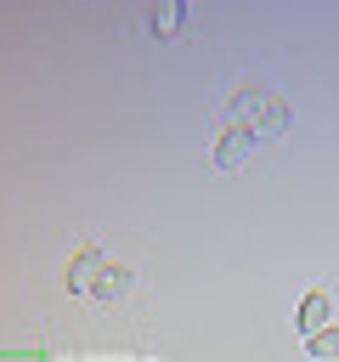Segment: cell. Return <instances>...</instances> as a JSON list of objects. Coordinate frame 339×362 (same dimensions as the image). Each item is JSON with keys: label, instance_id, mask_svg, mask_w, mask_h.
Wrapping results in <instances>:
<instances>
[{"label": "cell", "instance_id": "obj_1", "mask_svg": "<svg viewBox=\"0 0 339 362\" xmlns=\"http://www.w3.org/2000/svg\"><path fill=\"white\" fill-rule=\"evenodd\" d=\"M102 266H107V255H102L96 243H85V249H73V255H68L62 277H68V288H73V294H90V288H96V277H102Z\"/></svg>", "mask_w": 339, "mask_h": 362}, {"label": "cell", "instance_id": "obj_4", "mask_svg": "<svg viewBox=\"0 0 339 362\" xmlns=\"http://www.w3.org/2000/svg\"><path fill=\"white\" fill-rule=\"evenodd\" d=\"M181 17H186V11H181V0H158V6L147 11V28H153L158 40H170V34L181 28Z\"/></svg>", "mask_w": 339, "mask_h": 362}, {"label": "cell", "instance_id": "obj_5", "mask_svg": "<svg viewBox=\"0 0 339 362\" xmlns=\"http://www.w3.org/2000/svg\"><path fill=\"white\" fill-rule=\"evenodd\" d=\"M124 288H130V272H124V266H119V260H107V266H102V277H96V288H90V294H96V300H119V294H124Z\"/></svg>", "mask_w": 339, "mask_h": 362}, {"label": "cell", "instance_id": "obj_3", "mask_svg": "<svg viewBox=\"0 0 339 362\" xmlns=\"http://www.w3.org/2000/svg\"><path fill=\"white\" fill-rule=\"evenodd\" d=\"M328 322H333V317H328V294H322V288H311V294L299 300V311H294V328L311 339V334H322Z\"/></svg>", "mask_w": 339, "mask_h": 362}, {"label": "cell", "instance_id": "obj_6", "mask_svg": "<svg viewBox=\"0 0 339 362\" xmlns=\"http://www.w3.org/2000/svg\"><path fill=\"white\" fill-rule=\"evenodd\" d=\"M305 345H311V356H316V362H339V322H328V328H322V334H311Z\"/></svg>", "mask_w": 339, "mask_h": 362}, {"label": "cell", "instance_id": "obj_2", "mask_svg": "<svg viewBox=\"0 0 339 362\" xmlns=\"http://www.w3.org/2000/svg\"><path fill=\"white\" fill-rule=\"evenodd\" d=\"M249 147H254V136H249L243 124H226V119H220V136H215V164H220V170H232V164H243V158H249Z\"/></svg>", "mask_w": 339, "mask_h": 362}]
</instances>
